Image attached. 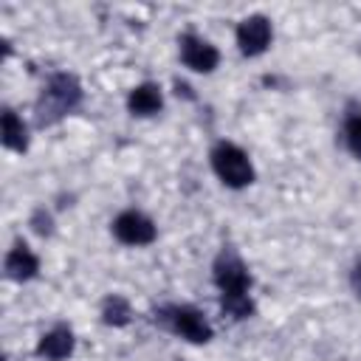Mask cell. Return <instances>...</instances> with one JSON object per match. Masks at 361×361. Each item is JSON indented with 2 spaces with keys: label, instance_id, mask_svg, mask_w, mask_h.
Here are the masks:
<instances>
[{
  "label": "cell",
  "instance_id": "cell-9",
  "mask_svg": "<svg viewBox=\"0 0 361 361\" xmlns=\"http://www.w3.org/2000/svg\"><path fill=\"white\" fill-rule=\"evenodd\" d=\"M71 353H73V333L68 327L48 330L37 344V355L45 361H65Z\"/></svg>",
  "mask_w": 361,
  "mask_h": 361
},
{
  "label": "cell",
  "instance_id": "cell-12",
  "mask_svg": "<svg viewBox=\"0 0 361 361\" xmlns=\"http://www.w3.org/2000/svg\"><path fill=\"white\" fill-rule=\"evenodd\" d=\"M133 310H130V302L124 296H107L104 305H102V319L104 324H113V327H124L130 322Z\"/></svg>",
  "mask_w": 361,
  "mask_h": 361
},
{
  "label": "cell",
  "instance_id": "cell-4",
  "mask_svg": "<svg viewBox=\"0 0 361 361\" xmlns=\"http://www.w3.org/2000/svg\"><path fill=\"white\" fill-rule=\"evenodd\" d=\"M172 333H178L180 338L192 341V344H206L212 338V327L209 322L203 319V313L192 305H175V307H166L164 316H161Z\"/></svg>",
  "mask_w": 361,
  "mask_h": 361
},
{
  "label": "cell",
  "instance_id": "cell-11",
  "mask_svg": "<svg viewBox=\"0 0 361 361\" xmlns=\"http://www.w3.org/2000/svg\"><path fill=\"white\" fill-rule=\"evenodd\" d=\"M0 141L6 149H14V152H25L28 147V133H25V124L17 118L14 110H3V121H0Z\"/></svg>",
  "mask_w": 361,
  "mask_h": 361
},
{
  "label": "cell",
  "instance_id": "cell-10",
  "mask_svg": "<svg viewBox=\"0 0 361 361\" xmlns=\"http://www.w3.org/2000/svg\"><path fill=\"white\" fill-rule=\"evenodd\" d=\"M161 107H164V96H161V87L152 82L133 87L127 96V110L133 116H155Z\"/></svg>",
  "mask_w": 361,
  "mask_h": 361
},
{
  "label": "cell",
  "instance_id": "cell-13",
  "mask_svg": "<svg viewBox=\"0 0 361 361\" xmlns=\"http://www.w3.org/2000/svg\"><path fill=\"white\" fill-rule=\"evenodd\" d=\"M344 135H347V147L355 158H361V113L350 116L347 118V127H344Z\"/></svg>",
  "mask_w": 361,
  "mask_h": 361
},
{
  "label": "cell",
  "instance_id": "cell-5",
  "mask_svg": "<svg viewBox=\"0 0 361 361\" xmlns=\"http://www.w3.org/2000/svg\"><path fill=\"white\" fill-rule=\"evenodd\" d=\"M113 234L124 243V245H147L155 240V223L141 214V212H121L113 220Z\"/></svg>",
  "mask_w": 361,
  "mask_h": 361
},
{
  "label": "cell",
  "instance_id": "cell-2",
  "mask_svg": "<svg viewBox=\"0 0 361 361\" xmlns=\"http://www.w3.org/2000/svg\"><path fill=\"white\" fill-rule=\"evenodd\" d=\"M82 102V85L73 73H54L37 102V118L39 124H54L68 110H73Z\"/></svg>",
  "mask_w": 361,
  "mask_h": 361
},
{
  "label": "cell",
  "instance_id": "cell-6",
  "mask_svg": "<svg viewBox=\"0 0 361 361\" xmlns=\"http://www.w3.org/2000/svg\"><path fill=\"white\" fill-rule=\"evenodd\" d=\"M180 59L186 68H192L195 73H212L220 62V54L212 42L195 37V34H183L180 37Z\"/></svg>",
  "mask_w": 361,
  "mask_h": 361
},
{
  "label": "cell",
  "instance_id": "cell-15",
  "mask_svg": "<svg viewBox=\"0 0 361 361\" xmlns=\"http://www.w3.org/2000/svg\"><path fill=\"white\" fill-rule=\"evenodd\" d=\"M353 288H355V293H358V299H361V262H358L355 271H353Z\"/></svg>",
  "mask_w": 361,
  "mask_h": 361
},
{
  "label": "cell",
  "instance_id": "cell-8",
  "mask_svg": "<svg viewBox=\"0 0 361 361\" xmlns=\"http://www.w3.org/2000/svg\"><path fill=\"white\" fill-rule=\"evenodd\" d=\"M37 271H39V259L23 240H17L14 248L6 254V276L14 282H25V279L37 276Z\"/></svg>",
  "mask_w": 361,
  "mask_h": 361
},
{
  "label": "cell",
  "instance_id": "cell-3",
  "mask_svg": "<svg viewBox=\"0 0 361 361\" xmlns=\"http://www.w3.org/2000/svg\"><path fill=\"white\" fill-rule=\"evenodd\" d=\"M212 166H214L217 178L231 189H243L254 180V166H251L248 155L228 141H220L212 149Z\"/></svg>",
  "mask_w": 361,
  "mask_h": 361
},
{
  "label": "cell",
  "instance_id": "cell-14",
  "mask_svg": "<svg viewBox=\"0 0 361 361\" xmlns=\"http://www.w3.org/2000/svg\"><path fill=\"white\" fill-rule=\"evenodd\" d=\"M31 226L37 234H51V214L45 209H37L34 217H31Z\"/></svg>",
  "mask_w": 361,
  "mask_h": 361
},
{
  "label": "cell",
  "instance_id": "cell-1",
  "mask_svg": "<svg viewBox=\"0 0 361 361\" xmlns=\"http://www.w3.org/2000/svg\"><path fill=\"white\" fill-rule=\"evenodd\" d=\"M214 285L220 288L223 313H228L231 319H245L254 313V302L248 296L251 274L234 251H220V257L214 259Z\"/></svg>",
  "mask_w": 361,
  "mask_h": 361
},
{
  "label": "cell",
  "instance_id": "cell-7",
  "mask_svg": "<svg viewBox=\"0 0 361 361\" xmlns=\"http://www.w3.org/2000/svg\"><path fill=\"white\" fill-rule=\"evenodd\" d=\"M271 23L268 17L262 14H254V17H245L240 25H237V45L245 56H257L262 54L268 45H271Z\"/></svg>",
  "mask_w": 361,
  "mask_h": 361
}]
</instances>
